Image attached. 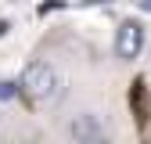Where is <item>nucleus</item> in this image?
Returning <instances> with one entry per match:
<instances>
[{
    "label": "nucleus",
    "mask_w": 151,
    "mask_h": 144,
    "mask_svg": "<svg viewBox=\"0 0 151 144\" xmlns=\"http://www.w3.org/2000/svg\"><path fill=\"white\" fill-rule=\"evenodd\" d=\"M129 104H133L137 119H140V122H147V86H144V79H137V83H133V90H129Z\"/></svg>",
    "instance_id": "nucleus-4"
},
{
    "label": "nucleus",
    "mask_w": 151,
    "mask_h": 144,
    "mask_svg": "<svg viewBox=\"0 0 151 144\" xmlns=\"http://www.w3.org/2000/svg\"><path fill=\"white\" fill-rule=\"evenodd\" d=\"M11 97H18V83L0 79V101H11Z\"/></svg>",
    "instance_id": "nucleus-5"
},
{
    "label": "nucleus",
    "mask_w": 151,
    "mask_h": 144,
    "mask_svg": "<svg viewBox=\"0 0 151 144\" xmlns=\"http://www.w3.org/2000/svg\"><path fill=\"white\" fill-rule=\"evenodd\" d=\"M68 137L79 140V144H93V140L104 137V126H101V119L93 115V112H79V115L68 122Z\"/></svg>",
    "instance_id": "nucleus-3"
},
{
    "label": "nucleus",
    "mask_w": 151,
    "mask_h": 144,
    "mask_svg": "<svg viewBox=\"0 0 151 144\" xmlns=\"http://www.w3.org/2000/svg\"><path fill=\"white\" fill-rule=\"evenodd\" d=\"M86 4H111V0H86Z\"/></svg>",
    "instance_id": "nucleus-8"
},
{
    "label": "nucleus",
    "mask_w": 151,
    "mask_h": 144,
    "mask_svg": "<svg viewBox=\"0 0 151 144\" xmlns=\"http://www.w3.org/2000/svg\"><path fill=\"white\" fill-rule=\"evenodd\" d=\"M7 29H11V25H7V22H0V36H7Z\"/></svg>",
    "instance_id": "nucleus-7"
},
{
    "label": "nucleus",
    "mask_w": 151,
    "mask_h": 144,
    "mask_svg": "<svg viewBox=\"0 0 151 144\" xmlns=\"http://www.w3.org/2000/svg\"><path fill=\"white\" fill-rule=\"evenodd\" d=\"M18 90L29 94L32 101H54V97L61 94V79H58V72H54V65H47V61H29L25 72H22Z\"/></svg>",
    "instance_id": "nucleus-1"
},
{
    "label": "nucleus",
    "mask_w": 151,
    "mask_h": 144,
    "mask_svg": "<svg viewBox=\"0 0 151 144\" xmlns=\"http://www.w3.org/2000/svg\"><path fill=\"white\" fill-rule=\"evenodd\" d=\"M133 7H140V11H151V0H133Z\"/></svg>",
    "instance_id": "nucleus-6"
},
{
    "label": "nucleus",
    "mask_w": 151,
    "mask_h": 144,
    "mask_svg": "<svg viewBox=\"0 0 151 144\" xmlns=\"http://www.w3.org/2000/svg\"><path fill=\"white\" fill-rule=\"evenodd\" d=\"M140 47H144V22L126 18V22L119 25V32H115V54L122 61H133L140 54Z\"/></svg>",
    "instance_id": "nucleus-2"
}]
</instances>
